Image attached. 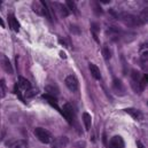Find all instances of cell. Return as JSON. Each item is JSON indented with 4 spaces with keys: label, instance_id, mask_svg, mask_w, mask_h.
Returning a JSON list of instances; mask_svg holds the SVG:
<instances>
[{
    "label": "cell",
    "instance_id": "cell-1",
    "mask_svg": "<svg viewBox=\"0 0 148 148\" xmlns=\"http://www.w3.org/2000/svg\"><path fill=\"white\" fill-rule=\"evenodd\" d=\"M35 136L37 137L38 140L40 143H42V144H51L53 141L52 134L47 130H45L42 127H36L35 129Z\"/></svg>",
    "mask_w": 148,
    "mask_h": 148
},
{
    "label": "cell",
    "instance_id": "cell-2",
    "mask_svg": "<svg viewBox=\"0 0 148 148\" xmlns=\"http://www.w3.org/2000/svg\"><path fill=\"white\" fill-rule=\"evenodd\" d=\"M61 112H62V115L66 117V119L68 121V123H69V124H73V119H74V117H75V110H74L73 105L69 103V102L64 103L63 110L61 111Z\"/></svg>",
    "mask_w": 148,
    "mask_h": 148
},
{
    "label": "cell",
    "instance_id": "cell-3",
    "mask_svg": "<svg viewBox=\"0 0 148 148\" xmlns=\"http://www.w3.org/2000/svg\"><path fill=\"white\" fill-rule=\"evenodd\" d=\"M64 83H66V86H67L71 92H77L78 88H79V82H78L77 77L74 76V75H69V76L66 78Z\"/></svg>",
    "mask_w": 148,
    "mask_h": 148
},
{
    "label": "cell",
    "instance_id": "cell-4",
    "mask_svg": "<svg viewBox=\"0 0 148 148\" xmlns=\"http://www.w3.org/2000/svg\"><path fill=\"white\" fill-rule=\"evenodd\" d=\"M140 78H141V75L138 70H132L131 71V86L134 90V92H137L138 94H140V92H139Z\"/></svg>",
    "mask_w": 148,
    "mask_h": 148
},
{
    "label": "cell",
    "instance_id": "cell-5",
    "mask_svg": "<svg viewBox=\"0 0 148 148\" xmlns=\"http://www.w3.org/2000/svg\"><path fill=\"white\" fill-rule=\"evenodd\" d=\"M112 90H114V92H115L116 94H118V95H124L125 92H126L125 86L123 85L122 80L118 79V78H115V79L112 80Z\"/></svg>",
    "mask_w": 148,
    "mask_h": 148
},
{
    "label": "cell",
    "instance_id": "cell-6",
    "mask_svg": "<svg viewBox=\"0 0 148 148\" xmlns=\"http://www.w3.org/2000/svg\"><path fill=\"white\" fill-rule=\"evenodd\" d=\"M0 66L1 68L9 75L14 74V70H13V67L9 62V59L6 56V55H0Z\"/></svg>",
    "mask_w": 148,
    "mask_h": 148
},
{
    "label": "cell",
    "instance_id": "cell-7",
    "mask_svg": "<svg viewBox=\"0 0 148 148\" xmlns=\"http://www.w3.org/2000/svg\"><path fill=\"white\" fill-rule=\"evenodd\" d=\"M109 148H124V140L121 136H115L110 139Z\"/></svg>",
    "mask_w": 148,
    "mask_h": 148
},
{
    "label": "cell",
    "instance_id": "cell-8",
    "mask_svg": "<svg viewBox=\"0 0 148 148\" xmlns=\"http://www.w3.org/2000/svg\"><path fill=\"white\" fill-rule=\"evenodd\" d=\"M53 6L55 7L56 13H59L61 17H67L69 15V13H70L69 9H68V7L64 6L63 3H53Z\"/></svg>",
    "mask_w": 148,
    "mask_h": 148
},
{
    "label": "cell",
    "instance_id": "cell-9",
    "mask_svg": "<svg viewBox=\"0 0 148 148\" xmlns=\"http://www.w3.org/2000/svg\"><path fill=\"white\" fill-rule=\"evenodd\" d=\"M124 111L126 114H129L130 116H132V118H134L136 121H141L144 118L143 112L139 110V109H136V108H126Z\"/></svg>",
    "mask_w": 148,
    "mask_h": 148
},
{
    "label": "cell",
    "instance_id": "cell-10",
    "mask_svg": "<svg viewBox=\"0 0 148 148\" xmlns=\"http://www.w3.org/2000/svg\"><path fill=\"white\" fill-rule=\"evenodd\" d=\"M69 144V139L67 137H59L52 144V148H63Z\"/></svg>",
    "mask_w": 148,
    "mask_h": 148
},
{
    "label": "cell",
    "instance_id": "cell-11",
    "mask_svg": "<svg viewBox=\"0 0 148 148\" xmlns=\"http://www.w3.org/2000/svg\"><path fill=\"white\" fill-rule=\"evenodd\" d=\"M8 24H9V28L13 30V31H15V32H18V30H20V23H18V21L16 20V17L14 16V15H8Z\"/></svg>",
    "mask_w": 148,
    "mask_h": 148
},
{
    "label": "cell",
    "instance_id": "cell-12",
    "mask_svg": "<svg viewBox=\"0 0 148 148\" xmlns=\"http://www.w3.org/2000/svg\"><path fill=\"white\" fill-rule=\"evenodd\" d=\"M45 90H46V92H47L48 95H52L54 98L60 94V90H59V87L55 84H48V85H46Z\"/></svg>",
    "mask_w": 148,
    "mask_h": 148
},
{
    "label": "cell",
    "instance_id": "cell-13",
    "mask_svg": "<svg viewBox=\"0 0 148 148\" xmlns=\"http://www.w3.org/2000/svg\"><path fill=\"white\" fill-rule=\"evenodd\" d=\"M17 86H18L21 90L25 91V92H28L29 90H31V88H32V86H31L30 82H29V80H27V79H24V78H22V77H20V78H18Z\"/></svg>",
    "mask_w": 148,
    "mask_h": 148
},
{
    "label": "cell",
    "instance_id": "cell-14",
    "mask_svg": "<svg viewBox=\"0 0 148 148\" xmlns=\"http://www.w3.org/2000/svg\"><path fill=\"white\" fill-rule=\"evenodd\" d=\"M147 58H148V51L146 48V44L143 45V48H141V56H140V62H141V67L143 69H146L147 68Z\"/></svg>",
    "mask_w": 148,
    "mask_h": 148
},
{
    "label": "cell",
    "instance_id": "cell-15",
    "mask_svg": "<svg viewBox=\"0 0 148 148\" xmlns=\"http://www.w3.org/2000/svg\"><path fill=\"white\" fill-rule=\"evenodd\" d=\"M42 99H45L53 108H55L56 110L60 111V108H59V106H58V101H56V99L54 98V97H52V95H48V94H42V97H41Z\"/></svg>",
    "mask_w": 148,
    "mask_h": 148
},
{
    "label": "cell",
    "instance_id": "cell-16",
    "mask_svg": "<svg viewBox=\"0 0 148 148\" xmlns=\"http://www.w3.org/2000/svg\"><path fill=\"white\" fill-rule=\"evenodd\" d=\"M136 17H137L138 25H143V24H145L148 20V10L147 9H144V10H143L138 16H136Z\"/></svg>",
    "mask_w": 148,
    "mask_h": 148
},
{
    "label": "cell",
    "instance_id": "cell-17",
    "mask_svg": "<svg viewBox=\"0 0 148 148\" xmlns=\"http://www.w3.org/2000/svg\"><path fill=\"white\" fill-rule=\"evenodd\" d=\"M83 123L85 125V130L86 131H90L91 129V124H92V117L88 112H84L83 114Z\"/></svg>",
    "mask_w": 148,
    "mask_h": 148
},
{
    "label": "cell",
    "instance_id": "cell-18",
    "mask_svg": "<svg viewBox=\"0 0 148 148\" xmlns=\"http://www.w3.org/2000/svg\"><path fill=\"white\" fill-rule=\"evenodd\" d=\"M91 32L93 35V38L97 42H99V32H100V27L98 23H92L91 24Z\"/></svg>",
    "mask_w": 148,
    "mask_h": 148
},
{
    "label": "cell",
    "instance_id": "cell-19",
    "mask_svg": "<svg viewBox=\"0 0 148 148\" xmlns=\"http://www.w3.org/2000/svg\"><path fill=\"white\" fill-rule=\"evenodd\" d=\"M90 71H91V75L93 76V78L95 79H101V73H100V69L98 68V66L95 64H90Z\"/></svg>",
    "mask_w": 148,
    "mask_h": 148
},
{
    "label": "cell",
    "instance_id": "cell-20",
    "mask_svg": "<svg viewBox=\"0 0 148 148\" xmlns=\"http://www.w3.org/2000/svg\"><path fill=\"white\" fill-rule=\"evenodd\" d=\"M7 145H9L13 148H27L28 147V143L25 140H15L12 143H8Z\"/></svg>",
    "mask_w": 148,
    "mask_h": 148
},
{
    "label": "cell",
    "instance_id": "cell-21",
    "mask_svg": "<svg viewBox=\"0 0 148 148\" xmlns=\"http://www.w3.org/2000/svg\"><path fill=\"white\" fill-rule=\"evenodd\" d=\"M147 83H148V76L147 75H143L141 78H140V83H139V92L140 93L146 88Z\"/></svg>",
    "mask_w": 148,
    "mask_h": 148
},
{
    "label": "cell",
    "instance_id": "cell-22",
    "mask_svg": "<svg viewBox=\"0 0 148 148\" xmlns=\"http://www.w3.org/2000/svg\"><path fill=\"white\" fill-rule=\"evenodd\" d=\"M7 93V86L5 79H0V98H5Z\"/></svg>",
    "mask_w": 148,
    "mask_h": 148
},
{
    "label": "cell",
    "instance_id": "cell-23",
    "mask_svg": "<svg viewBox=\"0 0 148 148\" xmlns=\"http://www.w3.org/2000/svg\"><path fill=\"white\" fill-rule=\"evenodd\" d=\"M92 7H93V9H94V14H95L97 16H99V15H101V14H102V8H101L100 2L94 1V2H93V5H92Z\"/></svg>",
    "mask_w": 148,
    "mask_h": 148
},
{
    "label": "cell",
    "instance_id": "cell-24",
    "mask_svg": "<svg viewBox=\"0 0 148 148\" xmlns=\"http://www.w3.org/2000/svg\"><path fill=\"white\" fill-rule=\"evenodd\" d=\"M101 53H102V55H103V58H105V60H109L111 58V53H110V49L107 47V46H103L102 47V51H101Z\"/></svg>",
    "mask_w": 148,
    "mask_h": 148
},
{
    "label": "cell",
    "instance_id": "cell-25",
    "mask_svg": "<svg viewBox=\"0 0 148 148\" xmlns=\"http://www.w3.org/2000/svg\"><path fill=\"white\" fill-rule=\"evenodd\" d=\"M67 7H68V9L73 10L75 14H78V9H77V6H76V3H75L73 0H67Z\"/></svg>",
    "mask_w": 148,
    "mask_h": 148
},
{
    "label": "cell",
    "instance_id": "cell-26",
    "mask_svg": "<svg viewBox=\"0 0 148 148\" xmlns=\"http://www.w3.org/2000/svg\"><path fill=\"white\" fill-rule=\"evenodd\" d=\"M70 31H71L73 34H75V35H79V34H80V29H79L77 25H74V24L70 25Z\"/></svg>",
    "mask_w": 148,
    "mask_h": 148
},
{
    "label": "cell",
    "instance_id": "cell-27",
    "mask_svg": "<svg viewBox=\"0 0 148 148\" xmlns=\"http://www.w3.org/2000/svg\"><path fill=\"white\" fill-rule=\"evenodd\" d=\"M136 144H137V147L138 148H146L144 145H143V143H141V141H137Z\"/></svg>",
    "mask_w": 148,
    "mask_h": 148
},
{
    "label": "cell",
    "instance_id": "cell-28",
    "mask_svg": "<svg viewBox=\"0 0 148 148\" xmlns=\"http://www.w3.org/2000/svg\"><path fill=\"white\" fill-rule=\"evenodd\" d=\"M60 42H61L62 45H64V46H67V45H68V42H67V40H63V39H60Z\"/></svg>",
    "mask_w": 148,
    "mask_h": 148
},
{
    "label": "cell",
    "instance_id": "cell-29",
    "mask_svg": "<svg viewBox=\"0 0 148 148\" xmlns=\"http://www.w3.org/2000/svg\"><path fill=\"white\" fill-rule=\"evenodd\" d=\"M0 25H1L2 28L5 27V23H3V21H2V18H1V17H0Z\"/></svg>",
    "mask_w": 148,
    "mask_h": 148
},
{
    "label": "cell",
    "instance_id": "cell-30",
    "mask_svg": "<svg viewBox=\"0 0 148 148\" xmlns=\"http://www.w3.org/2000/svg\"><path fill=\"white\" fill-rule=\"evenodd\" d=\"M101 2H102V3H108L109 0H101Z\"/></svg>",
    "mask_w": 148,
    "mask_h": 148
},
{
    "label": "cell",
    "instance_id": "cell-31",
    "mask_svg": "<svg viewBox=\"0 0 148 148\" xmlns=\"http://www.w3.org/2000/svg\"><path fill=\"white\" fill-rule=\"evenodd\" d=\"M60 54H61V55H62V56H61V58H63V59H66V58H67V56H66V54H63V52H61V53H60Z\"/></svg>",
    "mask_w": 148,
    "mask_h": 148
},
{
    "label": "cell",
    "instance_id": "cell-32",
    "mask_svg": "<svg viewBox=\"0 0 148 148\" xmlns=\"http://www.w3.org/2000/svg\"><path fill=\"white\" fill-rule=\"evenodd\" d=\"M1 3H2V1H1V0H0V6H1Z\"/></svg>",
    "mask_w": 148,
    "mask_h": 148
}]
</instances>
